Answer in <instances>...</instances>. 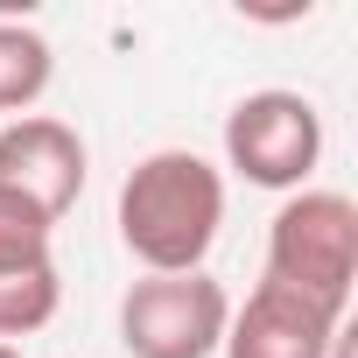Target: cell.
Masks as SVG:
<instances>
[{"label": "cell", "instance_id": "1", "mask_svg": "<svg viewBox=\"0 0 358 358\" xmlns=\"http://www.w3.org/2000/svg\"><path fill=\"white\" fill-rule=\"evenodd\" d=\"M120 246L148 274H197L225 225V169L197 148H155L127 169L113 204Z\"/></svg>", "mask_w": 358, "mask_h": 358}, {"label": "cell", "instance_id": "2", "mask_svg": "<svg viewBox=\"0 0 358 358\" xmlns=\"http://www.w3.org/2000/svg\"><path fill=\"white\" fill-rule=\"evenodd\" d=\"M267 281L323 302L330 316L351 309L358 288V204L344 190H295L267 225Z\"/></svg>", "mask_w": 358, "mask_h": 358}, {"label": "cell", "instance_id": "3", "mask_svg": "<svg viewBox=\"0 0 358 358\" xmlns=\"http://www.w3.org/2000/svg\"><path fill=\"white\" fill-rule=\"evenodd\" d=\"M323 162V113L316 99L288 92V85H267V92H246L232 113H225V169L253 190H309V176Z\"/></svg>", "mask_w": 358, "mask_h": 358}, {"label": "cell", "instance_id": "4", "mask_svg": "<svg viewBox=\"0 0 358 358\" xmlns=\"http://www.w3.org/2000/svg\"><path fill=\"white\" fill-rule=\"evenodd\" d=\"M232 323L225 281L197 274H141L120 295V344L134 358H218Z\"/></svg>", "mask_w": 358, "mask_h": 358}, {"label": "cell", "instance_id": "5", "mask_svg": "<svg viewBox=\"0 0 358 358\" xmlns=\"http://www.w3.org/2000/svg\"><path fill=\"white\" fill-rule=\"evenodd\" d=\"M85 176H92V155H85V134L57 113H22L0 127V190L29 197L50 225L85 197Z\"/></svg>", "mask_w": 358, "mask_h": 358}, {"label": "cell", "instance_id": "6", "mask_svg": "<svg viewBox=\"0 0 358 358\" xmlns=\"http://www.w3.org/2000/svg\"><path fill=\"white\" fill-rule=\"evenodd\" d=\"M337 337H344V316H330L323 302H309V295L260 274L253 295L232 302L218 358H330Z\"/></svg>", "mask_w": 358, "mask_h": 358}, {"label": "cell", "instance_id": "7", "mask_svg": "<svg viewBox=\"0 0 358 358\" xmlns=\"http://www.w3.org/2000/svg\"><path fill=\"white\" fill-rule=\"evenodd\" d=\"M57 78V50L36 22H15V15H0V113H29Z\"/></svg>", "mask_w": 358, "mask_h": 358}, {"label": "cell", "instance_id": "8", "mask_svg": "<svg viewBox=\"0 0 358 358\" xmlns=\"http://www.w3.org/2000/svg\"><path fill=\"white\" fill-rule=\"evenodd\" d=\"M64 302V274L57 260L50 267H29V274H0V344H15V337H36Z\"/></svg>", "mask_w": 358, "mask_h": 358}, {"label": "cell", "instance_id": "9", "mask_svg": "<svg viewBox=\"0 0 358 358\" xmlns=\"http://www.w3.org/2000/svg\"><path fill=\"white\" fill-rule=\"evenodd\" d=\"M57 225L29 204V197H15V190H0V274H29V267H50L57 253Z\"/></svg>", "mask_w": 358, "mask_h": 358}, {"label": "cell", "instance_id": "10", "mask_svg": "<svg viewBox=\"0 0 358 358\" xmlns=\"http://www.w3.org/2000/svg\"><path fill=\"white\" fill-rule=\"evenodd\" d=\"M0 358H22V344H0Z\"/></svg>", "mask_w": 358, "mask_h": 358}]
</instances>
